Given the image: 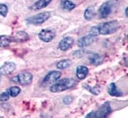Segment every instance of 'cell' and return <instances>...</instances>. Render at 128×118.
<instances>
[{
    "mask_svg": "<svg viewBox=\"0 0 128 118\" xmlns=\"http://www.w3.org/2000/svg\"><path fill=\"white\" fill-rule=\"evenodd\" d=\"M77 85V81L74 78H65L60 80L58 82L56 81V83L50 86V91L52 93H58L62 92L67 90L72 89Z\"/></svg>",
    "mask_w": 128,
    "mask_h": 118,
    "instance_id": "1",
    "label": "cell"
},
{
    "mask_svg": "<svg viewBox=\"0 0 128 118\" xmlns=\"http://www.w3.org/2000/svg\"><path fill=\"white\" fill-rule=\"evenodd\" d=\"M98 26L99 33L101 35H110L116 33L120 29V23L116 20H112L110 22H107L100 24Z\"/></svg>",
    "mask_w": 128,
    "mask_h": 118,
    "instance_id": "2",
    "label": "cell"
},
{
    "mask_svg": "<svg viewBox=\"0 0 128 118\" xmlns=\"http://www.w3.org/2000/svg\"><path fill=\"white\" fill-rule=\"evenodd\" d=\"M112 109L111 108V105L109 101L104 103L101 106H100L96 111H92L86 115L87 117H106L112 113Z\"/></svg>",
    "mask_w": 128,
    "mask_h": 118,
    "instance_id": "3",
    "label": "cell"
},
{
    "mask_svg": "<svg viewBox=\"0 0 128 118\" xmlns=\"http://www.w3.org/2000/svg\"><path fill=\"white\" fill-rule=\"evenodd\" d=\"M32 75L28 71H22L18 75L14 76L11 80L14 82L19 83L22 86H28L32 82Z\"/></svg>",
    "mask_w": 128,
    "mask_h": 118,
    "instance_id": "4",
    "label": "cell"
},
{
    "mask_svg": "<svg viewBox=\"0 0 128 118\" xmlns=\"http://www.w3.org/2000/svg\"><path fill=\"white\" fill-rule=\"evenodd\" d=\"M50 17H51V13L48 11H45V12L39 13L32 17L28 18L26 19V22L28 24L34 25V26H40V25H42L46 21H48L50 18Z\"/></svg>",
    "mask_w": 128,
    "mask_h": 118,
    "instance_id": "5",
    "label": "cell"
},
{
    "mask_svg": "<svg viewBox=\"0 0 128 118\" xmlns=\"http://www.w3.org/2000/svg\"><path fill=\"white\" fill-rule=\"evenodd\" d=\"M113 6H114V4H113V1H112V0L103 3L99 8V11H98V14H99L100 18H106L112 14Z\"/></svg>",
    "mask_w": 128,
    "mask_h": 118,
    "instance_id": "6",
    "label": "cell"
},
{
    "mask_svg": "<svg viewBox=\"0 0 128 118\" xmlns=\"http://www.w3.org/2000/svg\"><path fill=\"white\" fill-rule=\"evenodd\" d=\"M56 37V33L53 31L52 29H44L39 33L38 37L40 41L45 43H49L51 42Z\"/></svg>",
    "mask_w": 128,
    "mask_h": 118,
    "instance_id": "7",
    "label": "cell"
},
{
    "mask_svg": "<svg viewBox=\"0 0 128 118\" xmlns=\"http://www.w3.org/2000/svg\"><path fill=\"white\" fill-rule=\"evenodd\" d=\"M61 72L58 71H52L47 74V75L44 77L43 80V84H50L54 83L60 79L61 77Z\"/></svg>",
    "mask_w": 128,
    "mask_h": 118,
    "instance_id": "8",
    "label": "cell"
},
{
    "mask_svg": "<svg viewBox=\"0 0 128 118\" xmlns=\"http://www.w3.org/2000/svg\"><path fill=\"white\" fill-rule=\"evenodd\" d=\"M74 44V40L73 37H65L64 38L62 39L60 44H58V48H60L61 51L66 52L72 48Z\"/></svg>",
    "mask_w": 128,
    "mask_h": 118,
    "instance_id": "9",
    "label": "cell"
},
{
    "mask_svg": "<svg viewBox=\"0 0 128 118\" xmlns=\"http://www.w3.org/2000/svg\"><path fill=\"white\" fill-rule=\"evenodd\" d=\"M16 69V64L14 62H6L0 67V75H8Z\"/></svg>",
    "mask_w": 128,
    "mask_h": 118,
    "instance_id": "10",
    "label": "cell"
},
{
    "mask_svg": "<svg viewBox=\"0 0 128 118\" xmlns=\"http://www.w3.org/2000/svg\"><path fill=\"white\" fill-rule=\"evenodd\" d=\"M94 38L95 37L92 36L91 34H88L86 36L82 37L78 41V46L82 48L90 46L94 41Z\"/></svg>",
    "mask_w": 128,
    "mask_h": 118,
    "instance_id": "11",
    "label": "cell"
},
{
    "mask_svg": "<svg viewBox=\"0 0 128 118\" xmlns=\"http://www.w3.org/2000/svg\"><path fill=\"white\" fill-rule=\"evenodd\" d=\"M12 42L23 43L29 40V35L24 31H18L11 37Z\"/></svg>",
    "mask_w": 128,
    "mask_h": 118,
    "instance_id": "12",
    "label": "cell"
},
{
    "mask_svg": "<svg viewBox=\"0 0 128 118\" xmlns=\"http://www.w3.org/2000/svg\"><path fill=\"white\" fill-rule=\"evenodd\" d=\"M88 74V67L84 65H80L76 69V76L79 80H83L87 77Z\"/></svg>",
    "mask_w": 128,
    "mask_h": 118,
    "instance_id": "13",
    "label": "cell"
},
{
    "mask_svg": "<svg viewBox=\"0 0 128 118\" xmlns=\"http://www.w3.org/2000/svg\"><path fill=\"white\" fill-rule=\"evenodd\" d=\"M108 93L109 95L113 96V97H121L122 95V92L120 90H119L118 87L116 85V83H114V82H112L108 85Z\"/></svg>",
    "mask_w": 128,
    "mask_h": 118,
    "instance_id": "14",
    "label": "cell"
},
{
    "mask_svg": "<svg viewBox=\"0 0 128 118\" xmlns=\"http://www.w3.org/2000/svg\"><path fill=\"white\" fill-rule=\"evenodd\" d=\"M52 0H38L33 4V6L31 7L33 11H38V10H41L47 7L49 4L51 3Z\"/></svg>",
    "mask_w": 128,
    "mask_h": 118,
    "instance_id": "15",
    "label": "cell"
},
{
    "mask_svg": "<svg viewBox=\"0 0 128 118\" xmlns=\"http://www.w3.org/2000/svg\"><path fill=\"white\" fill-rule=\"evenodd\" d=\"M72 64V62L69 59H64V60H61L60 61H58L56 63V67L58 69L60 70H64L66 68L70 67Z\"/></svg>",
    "mask_w": 128,
    "mask_h": 118,
    "instance_id": "16",
    "label": "cell"
},
{
    "mask_svg": "<svg viewBox=\"0 0 128 118\" xmlns=\"http://www.w3.org/2000/svg\"><path fill=\"white\" fill-rule=\"evenodd\" d=\"M88 60L90 61V63L93 65H99L102 62V58L99 54L92 53L88 56Z\"/></svg>",
    "mask_w": 128,
    "mask_h": 118,
    "instance_id": "17",
    "label": "cell"
},
{
    "mask_svg": "<svg viewBox=\"0 0 128 118\" xmlns=\"http://www.w3.org/2000/svg\"><path fill=\"white\" fill-rule=\"evenodd\" d=\"M95 15H96V11H95V9L93 7H88L85 11L84 18L86 20L90 21L95 17Z\"/></svg>",
    "mask_w": 128,
    "mask_h": 118,
    "instance_id": "18",
    "label": "cell"
},
{
    "mask_svg": "<svg viewBox=\"0 0 128 118\" xmlns=\"http://www.w3.org/2000/svg\"><path fill=\"white\" fill-rule=\"evenodd\" d=\"M12 42L11 37L7 35L0 36V48H6Z\"/></svg>",
    "mask_w": 128,
    "mask_h": 118,
    "instance_id": "19",
    "label": "cell"
},
{
    "mask_svg": "<svg viewBox=\"0 0 128 118\" xmlns=\"http://www.w3.org/2000/svg\"><path fill=\"white\" fill-rule=\"evenodd\" d=\"M83 87L86 89L88 91H90L91 94H94V95H98L100 94V87L99 86H90L86 84V83H83L82 84Z\"/></svg>",
    "mask_w": 128,
    "mask_h": 118,
    "instance_id": "20",
    "label": "cell"
},
{
    "mask_svg": "<svg viewBox=\"0 0 128 118\" xmlns=\"http://www.w3.org/2000/svg\"><path fill=\"white\" fill-rule=\"evenodd\" d=\"M75 7H76L75 4L73 2H71L70 0H63L62 3V7L63 10H65V11H70L74 9Z\"/></svg>",
    "mask_w": 128,
    "mask_h": 118,
    "instance_id": "21",
    "label": "cell"
},
{
    "mask_svg": "<svg viewBox=\"0 0 128 118\" xmlns=\"http://www.w3.org/2000/svg\"><path fill=\"white\" fill-rule=\"evenodd\" d=\"M9 94L10 97H15L17 96H18L19 94H20L21 93V88L19 86H12L10 88H9V89L6 90Z\"/></svg>",
    "mask_w": 128,
    "mask_h": 118,
    "instance_id": "22",
    "label": "cell"
},
{
    "mask_svg": "<svg viewBox=\"0 0 128 118\" xmlns=\"http://www.w3.org/2000/svg\"><path fill=\"white\" fill-rule=\"evenodd\" d=\"M8 14V7L6 4L0 3V15L6 18Z\"/></svg>",
    "mask_w": 128,
    "mask_h": 118,
    "instance_id": "23",
    "label": "cell"
},
{
    "mask_svg": "<svg viewBox=\"0 0 128 118\" xmlns=\"http://www.w3.org/2000/svg\"><path fill=\"white\" fill-rule=\"evenodd\" d=\"M10 94L7 91L2 92L0 94V101H6L10 99Z\"/></svg>",
    "mask_w": 128,
    "mask_h": 118,
    "instance_id": "24",
    "label": "cell"
},
{
    "mask_svg": "<svg viewBox=\"0 0 128 118\" xmlns=\"http://www.w3.org/2000/svg\"><path fill=\"white\" fill-rule=\"evenodd\" d=\"M74 101V97H72L71 95H67L65 96L62 98V101L65 105H70Z\"/></svg>",
    "mask_w": 128,
    "mask_h": 118,
    "instance_id": "25",
    "label": "cell"
},
{
    "mask_svg": "<svg viewBox=\"0 0 128 118\" xmlns=\"http://www.w3.org/2000/svg\"><path fill=\"white\" fill-rule=\"evenodd\" d=\"M90 34H91L93 37H97L100 35L99 33V29H98V26H93L91 28L90 31Z\"/></svg>",
    "mask_w": 128,
    "mask_h": 118,
    "instance_id": "26",
    "label": "cell"
},
{
    "mask_svg": "<svg viewBox=\"0 0 128 118\" xmlns=\"http://www.w3.org/2000/svg\"><path fill=\"white\" fill-rule=\"evenodd\" d=\"M125 14H126V17L128 16L127 15V7H126V9H125Z\"/></svg>",
    "mask_w": 128,
    "mask_h": 118,
    "instance_id": "27",
    "label": "cell"
}]
</instances>
